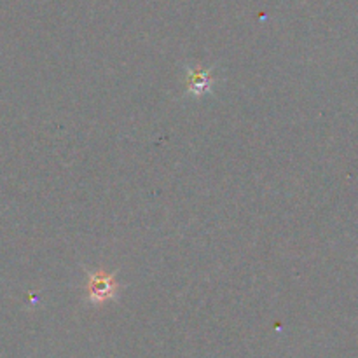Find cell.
Returning a JSON list of instances; mask_svg holds the SVG:
<instances>
[{
    "label": "cell",
    "instance_id": "1",
    "mask_svg": "<svg viewBox=\"0 0 358 358\" xmlns=\"http://www.w3.org/2000/svg\"><path fill=\"white\" fill-rule=\"evenodd\" d=\"M122 285L115 278V273L105 269L87 271L86 282V301L91 306H103L105 303L117 301Z\"/></svg>",
    "mask_w": 358,
    "mask_h": 358
},
{
    "label": "cell",
    "instance_id": "2",
    "mask_svg": "<svg viewBox=\"0 0 358 358\" xmlns=\"http://www.w3.org/2000/svg\"><path fill=\"white\" fill-rule=\"evenodd\" d=\"M217 83H219V77L215 76L213 69H205L201 65H192L185 69V96L199 100L206 94H212Z\"/></svg>",
    "mask_w": 358,
    "mask_h": 358
}]
</instances>
